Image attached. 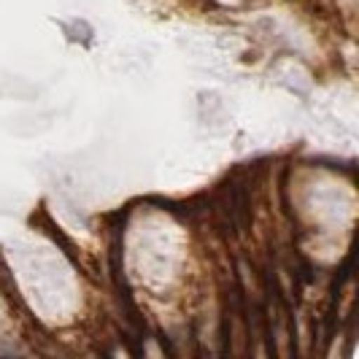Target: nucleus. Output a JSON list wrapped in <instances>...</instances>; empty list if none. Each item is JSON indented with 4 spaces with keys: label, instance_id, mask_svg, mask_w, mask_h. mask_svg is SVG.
Returning <instances> with one entry per match:
<instances>
[]
</instances>
